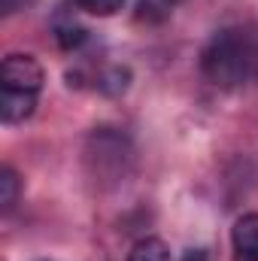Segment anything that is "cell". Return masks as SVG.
Segmentation results:
<instances>
[{
	"instance_id": "cell-4",
	"label": "cell",
	"mask_w": 258,
	"mask_h": 261,
	"mask_svg": "<svg viewBox=\"0 0 258 261\" xmlns=\"http://www.w3.org/2000/svg\"><path fill=\"white\" fill-rule=\"evenodd\" d=\"M128 261H170V249L161 237H140L131 246Z\"/></svg>"
},
{
	"instance_id": "cell-1",
	"label": "cell",
	"mask_w": 258,
	"mask_h": 261,
	"mask_svg": "<svg viewBox=\"0 0 258 261\" xmlns=\"http://www.w3.org/2000/svg\"><path fill=\"white\" fill-rule=\"evenodd\" d=\"M200 70L216 88H237L258 76V37L243 28L216 31L200 52Z\"/></svg>"
},
{
	"instance_id": "cell-9",
	"label": "cell",
	"mask_w": 258,
	"mask_h": 261,
	"mask_svg": "<svg viewBox=\"0 0 258 261\" xmlns=\"http://www.w3.org/2000/svg\"><path fill=\"white\" fill-rule=\"evenodd\" d=\"M76 6H79L82 12H88V15L107 18V15H116V12L125 6V0H76Z\"/></svg>"
},
{
	"instance_id": "cell-10",
	"label": "cell",
	"mask_w": 258,
	"mask_h": 261,
	"mask_svg": "<svg viewBox=\"0 0 258 261\" xmlns=\"http://www.w3.org/2000/svg\"><path fill=\"white\" fill-rule=\"evenodd\" d=\"M183 261H207V252H203V249H189V252L183 255Z\"/></svg>"
},
{
	"instance_id": "cell-3",
	"label": "cell",
	"mask_w": 258,
	"mask_h": 261,
	"mask_svg": "<svg viewBox=\"0 0 258 261\" xmlns=\"http://www.w3.org/2000/svg\"><path fill=\"white\" fill-rule=\"evenodd\" d=\"M231 249L234 261H258V213H246L234 222Z\"/></svg>"
},
{
	"instance_id": "cell-2",
	"label": "cell",
	"mask_w": 258,
	"mask_h": 261,
	"mask_svg": "<svg viewBox=\"0 0 258 261\" xmlns=\"http://www.w3.org/2000/svg\"><path fill=\"white\" fill-rule=\"evenodd\" d=\"M3 88L0 91H12V94H28V97H40L46 73L43 64L34 55H6L3 58V70H0Z\"/></svg>"
},
{
	"instance_id": "cell-6",
	"label": "cell",
	"mask_w": 258,
	"mask_h": 261,
	"mask_svg": "<svg viewBox=\"0 0 258 261\" xmlns=\"http://www.w3.org/2000/svg\"><path fill=\"white\" fill-rule=\"evenodd\" d=\"M18 195H21V179H18V173L6 164V167L0 170V210L9 213V210L18 203Z\"/></svg>"
},
{
	"instance_id": "cell-5",
	"label": "cell",
	"mask_w": 258,
	"mask_h": 261,
	"mask_svg": "<svg viewBox=\"0 0 258 261\" xmlns=\"http://www.w3.org/2000/svg\"><path fill=\"white\" fill-rule=\"evenodd\" d=\"M131 85V70L128 67H107L100 76H97V88L104 91V94H110V97H119V94H125Z\"/></svg>"
},
{
	"instance_id": "cell-7",
	"label": "cell",
	"mask_w": 258,
	"mask_h": 261,
	"mask_svg": "<svg viewBox=\"0 0 258 261\" xmlns=\"http://www.w3.org/2000/svg\"><path fill=\"white\" fill-rule=\"evenodd\" d=\"M55 40H58L61 49L76 52V49L88 40V31H85L82 24H76V21H64V24H55Z\"/></svg>"
},
{
	"instance_id": "cell-8",
	"label": "cell",
	"mask_w": 258,
	"mask_h": 261,
	"mask_svg": "<svg viewBox=\"0 0 258 261\" xmlns=\"http://www.w3.org/2000/svg\"><path fill=\"white\" fill-rule=\"evenodd\" d=\"M176 6V0H140L137 6V15L146 18V21H161L170 15V9Z\"/></svg>"
}]
</instances>
